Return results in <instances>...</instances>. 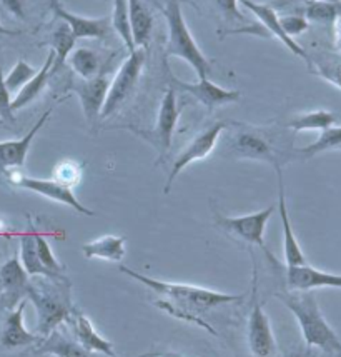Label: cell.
Listing matches in <instances>:
<instances>
[{
	"label": "cell",
	"mask_w": 341,
	"mask_h": 357,
	"mask_svg": "<svg viewBox=\"0 0 341 357\" xmlns=\"http://www.w3.org/2000/svg\"><path fill=\"white\" fill-rule=\"evenodd\" d=\"M120 272L127 274L129 278L138 280L143 286L152 289L155 294H159V299L155 301L157 307L170 314L172 317L180 319V321L191 322L197 324L202 329L207 331L213 335H219L213 327L205 322L200 314L210 311V309L220 307V305H227L232 303H241L245 299L243 294H225V292L212 291V289L190 286V284H175L165 282V280L152 279L148 275L140 274L127 266L118 267Z\"/></svg>",
	"instance_id": "cell-1"
},
{
	"label": "cell",
	"mask_w": 341,
	"mask_h": 357,
	"mask_svg": "<svg viewBox=\"0 0 341 357\" xmlns=\"http://www.w3.org/2000/svg\"><path fill=\"white\" fill-rule=\"evenodd\" d=\"M27 299L32 301L37 312V333L47 337L63 322L70 321L75 307L72 303V284L67 278H44L37 275L31 279Z\"/></svg>",
	"instance_id": "cell-2"
},
{
	"label": "cell",
	"mask_w": 341,
	"mask_h": 357,
	"mask_svg": "<svg viewBox=\"0 0 341 357\" xmlns=\"http://www.w3.org/2000/svg\"><path fill=\"white\" fill-rule=\"evenodd\" d=\"M276 296L295 316L306 347L322 349L328 354H336L341 357V339L323 316L313 291H288L280 292Z\"/></svg>",
	"instance_id": "cell-3"
},
{
	"label": "cell",
	"mask_w": 341,
	"mask_h": 357,
	"mask_svg": "<svg viewBox=\"0 0 341 357\" xmlns=\"http://www.w3.org/2000/svg\"><path fill=\"white\" fill-rule=\"evenodd\" d=\"M161 12L167 20L168 31L167 47H165L167 57L182 59L195 70L198 79H207L212 72V61L200 50L197 40L191 36L183 17L180 0H167Z\"/></svg>",
	"instance_id": "cell-4"
},
{
	"label": "cell",
	"mask_w": 341,
	"mask_h": 357,
	"mask_svg": "<svg viewBox=\"0 0 341 357\" xmlns=\"http://www.w3.org/2000/svg\"><path fill=\"white\" fill-rule=\"evenodd\" d=\"M145 59H147V50L135 49L123 61L120 69L115 74V77L110 80L109 93H106L104 109H102L100 121H105V119L115 116L129 102L136 84H138L140 75L143 72Z\"/></svg>",
	"instance_id": "cell-5"
},
{
	"label": "cell",
	"mask_w": 341,
	"mask_h": 357,
	"mask_svg": "<svg viewBox=\"0 0 341 357\" xmlns=\"http://www.w3.org/2000/svg\"><path fill=\"white\" fill-rule=\"evenodd\" d=\"M251 311L248 316V347L253 357H271L276 351V341L273 335L270 319L263 311L258 299V271L253 264V279H251Z\"/></svg>",
	"instance_id": "cell-6"
},
{
	"label": "cell",
	"mask_w": 341,
	"mask_h": 357,
	"mask_svg": "<svg viewBox=\"0 0 341 357\" xmlns=\"http://www.w3.org/2000/svg\"><path fill=\"white\" fill-rule=\"evenodd\" d=\"M227 122H215L210 127L202 130L198 135H195L193 139L187 144L185 149L177 155V159L173 160L172 169H170L167 184H165L164 192L168 194L170 189H172V184L175 178L180 176L183 169L189 167L190 164L197 162V160H202L205 157H208L213 152V149L216 147V142H219L221 132L227 129Z\"/></svg>",
	"instance_id": "cell-7"
},
{
	"label": "cell",
	"mask_w": 341,
	"mask_h": 357,
	"mask_svg": "<svg viewBox=\"0 0 341 357\" xmlns=\"http://www.w3.org/2000/svg\"><path fill=\"white\" fill-rule=\"evenodd\" d=\"M275 212V206L267 207V209L255 212V214L238 215V218H225V215H216L215 220L223 231L232 236L238 237L250 245H258L267 252L268 259H273L270 250L265 245V229L271 214Z\"/></svg>",
	"instance_id": "cell-8"
},
{
	"label": "cell",
	"mask_w": 341,
	"mask_h": 357,
	"mask_svg": "<svg viewBox=\"0 0 341 357\" xmlns=\"http://www.w3.org/2000/svg\"><path fill=\"white\" fill-rule=\"evenodd\" d=\"M8 181H10V184H14L15 187H20V189L31 190V192H35L38 195H42V197L50 199V201L68 206L70 209L79 212V214L95 215V212L87 209V207L77 199L72 187L63 185L61 182L54 181V178H37L24 176V174L20 172H8Z\"/></svg>",
	"instance_id": "cell-9"
},
{
	"label": "cell",
	"mask_w": 341,
	"mask_h": 357,
	"mask_svg": "<svg viewBox=\"0 0 341 357\" xmlns=\"http://www.w3.org/2000/svg\"><path fill=\"white\" fill-rule=\"evenodd\" d=\"M230 151L240 159L262 160L273 167H281L280 155L271 146L270 139L255 127L240 126V129L230 137Z\"/></svg>",
	"instance_id": "cell-10"
},
{
	"label": "cell",
	"mask_w": 341,
	"mask_h": 357,
	"mask_svg": "<svg viewBox=\"0 0 341 357\" xmlns=\"http://www.w3.org/2000/svg\"><path fill=\"white\" fill-rule=\"evenodd\" d=\"M165 75L168 79V87L175 89V91H182L190 93L193 99H197L200 104L207 107L208 112H213L216 107L221 105L233 104L240 99V92L232 91V89H225L216 86L210 79H198V82H183V80L177 79L168 69V63L165 62Z\"/></svg>",
	"instance_id": "cell-11"
},
{
	"label": "cell",
	"mask_w": 341,
	"mask_h": 357,
	"mask_svg": "<svg viewBox=\"0 0 341 357\" xmlns=\"http://www.w3.org/2000/svg\"><path fill=\"white\" fill-rule=\"evenodd\" d=\"M178 117H180V109H178L177 91L168 87L161 97L159 116H157V124L148 132H140L148 142L159 152L160 159L167 155V152L172 147V140L175 129H177Z\"/></svg>",
	"instance_id": "cell-12"
},
{
	"label": "cell",
	"mask_w": 341,
	"mask_h": 357,
	"mask_svg": "<svg viewBox=\"0 0 341 357\" xmlns=\"http://www.w3.org/2000/svg\"><path fill=\"white\" fill-rule=\"evenodd\" d=\"M31 275L24 269L19 256H12L0 266V307L12 311L19 303L27 299V289Z\"/></svg>",
	"instance_id": "cell-13"
},
{
	"label": "cell",
	"mask_w": 341,
	"mask_h": 357,
	"mask_svg": "<svg viewBox=\"0 0 341 357\" xmlns=\"http://www.w3.org/2000/svg\"><path fill=\"white\" fill-rule=\"evenodd\" d=\"M49 6L57 19L70 27L75 39H97L104 40L112 32L110 17H84L67 10L61 0H49Z\"/></svg>",
	"instance_id": "cell-14"
},
{
	"label": "cell",
	"mask_w": 341,
	"mask_h": 357,
	"mask_svg": "<svg viewBox=\"0 0 341 357\" xmlns=\"http://www.w3.org/2000/svg\"><path fill=\"white\" fill-rule=\"evenodd\" d=\"M110 87V77L106 74H99L90 80H77L70 84V89L79 96L80 105H82L85 121L88 126H95L100 121L102 109H104L106 93Z\"/></svg>",
	"instance_id": "cell-15"
},
{
	"label": "cell",
	"mask_w": 341,
	"mask_h": 357,
	"mask_svg": "<svg viewBox=\"0 0 341 357\" xmlns=\"http://www.w3.org/2000/svg\"><path fill=\"white\" fill-rule=\"evenodd\" d=\"M240 3L257 17L258 24L265 29L268 36H273L275 39H278L281 44L287 47L290 52L295 54L296 57L303 59L308 66H311V59L308 57V54L305 52L303 47L296 44L295 39H292V37H288L287 33L283 32V29H281L280 25V15L276 14V10L270 6V3H258L253 2V0H240Z\"/></svg>",
	"instance_id": "cell-16"
},
{
	"label": "cell",
	"mask_w": 341,
	"mask_h": 357,
	"mask_svg": "<svg viewBox=\"0 0 341 357\" xmlns=\"http://www.w3.org/2000/svg\"><path fill=\"white\" fill-rule=\"evenodd\" d=\"M287 286L288 291H315L322 287L341 289V275L319 271L317 267L303 264L287 267Z\"/></svg>",
	"instance_id": "cell-17"
},
{
	"label": "cell",
	"mask_w": 341,
	"mask_h": 357,
	"mask_svg": "<svg viewBox=\"0 0 341 357\" xmlns=\"http://www.w3.org/2000/svg\"><path fill=\"white\" fill-rule=\"evenodd\" d=\"M275 171H276V177H278V212H280L281 225H283L285 264H287V267L308 264V262H306L305 254H303V249H301L300 242H298L295 232H293L292 220H290L287 197H285V184H283V174H281V167H275Z\"/></svg>",
	"instance_id": "cell-18"
},
{
	"label": "cell",
	"mask_w": 341,
	"mask_h": 357,
	"mask_svg": "<svg viewBox=\"0 0 341 357\" xmlns=\"http://www.w3.org/2000/svg\"><path fill=\"white\" fill-rule=\"evenodd\" d=\"M25 305H27V299L19 303L15 309L8 311L2 333H0V346L6 347V349H19V347L31 346V344H38L42 341L40 335L32 334L24 324Z\"/></svg>",
	"instance_id": "cell-19"
},
{
	"label": "cell",
	"mask_w": 341,
	"mask_h": 357,
	"mask_svg": "<svg viewBox=\"0 0 341 357\" xmlns=\"http://www.w3.org/2000/svg\"><path fill=\"white\" fill-rule=\"evenodd\" d=\"M50 114H52V109L45 110V112L40 116V119H38L35 124L32 126V129L29 130L22 139L3 140V142H0V165H2V167L6 169L24 167L25 159H27L29 151H31L33 139H35L38 130L45 126L47 119L50 117Z\"/></svg>",
	"instance_id": "cell-20"
},
{
	"label": "cell",
	"mask_w": 341,
	"mask_h": 357,
	"mask_svg": "<svg viewBox=\"0 0 341 357\" xmlns=\"http://www.w3.org/2000/svg\"><path fill=\"white\" fill-rule=\"evenodd\" d=\"M68 324H72V327H74L77 342H79L84 349L92 352V354H102L106 357L115 356L113 344L106 341L105 337H102V335L95 331V327H93L90 319L84 316L82 312L75 311L74 316L68 321Z\"/></svg>",
	"instance_id": "cell-21"
},
{
	"label": "cell",
	"mask_w": 341,
	"mask_h": 357,
	"mask_svg": "<svg viewBox=\"0 0 341 357\" xmlns=\"http://www.w3.org/2000/svg\"><path fill=\"white\" fill-rule=\"evenodd\" d=\"M54 61H55V54L54 50H50L49 55H47L45 62L42 63L40 69L37 70V74L33 75V77L15 93L14 99H12V110H14V112L27 107V105H31L32 102L35 100L42 92H44L45 86L49 84L50 77H52Z\"/></svg>",
	"instance_id": "cell-22"
},
{
	"label": "cell",
	"mask_w": 341,
	"mask_h": 357,
	"mask_svg": "<svg viewBox=\"0 0 341 357\" xmlns=\"http://www.w3.org/2000/svg\"><path fill=\"white\" fill-rule=\"evenodd\" d=\"M129 3V19L132 29V39L135 49L147 50L153 32V15L142 0H127Z\"/></svg>",
	"instance_id": "cell-23"
},
{
	"label": "cell",
	"mask_w": 341,
	"mask_h": 357,
	"mask_svg": "<svg viewBox=\"0 0 341 357\" xmlns=\"http://www.w3.org/2000/svg\"><path fill=\"white\" fill-rule=\"evenodd\" d=\"M38 354L55 357H93L92 352L84 349L79 342L62 334L61 329H54L47 337H42L38 342Z\"/></svg>",
	"instance_id": "cell-24"
},
{
	"label": "cell",
	"mask_w": 341,
	"mask_h": 357,
	"mask_svg": "<svg viewBox=\"0 0 341 357\" xmlns=\"http://www.w3.org/2000/svg\"><path fill=\"white\" fill-rule=\"evenodd\" d=\"M125 242L123 236H109L99 237V239L87 242L82 245V254L85 259H100V261L120 262L125 257Z\"/></svg>",
	"instance_id": "cell-25"
},
{
	"label": "cell",
	"mask_w": 341,
	"mask_h": 357,
	"mask_svg": "<svg viewBox=\"0 0 341 357\" xmlns=\"http://www.w3.org/2000/svg\"><path fill=\"white\" fill-rule=\"evenodd\" d=\"M35 227H33L31 218H29V229L24 234H20V262H22L24 269L31 278H37V275H44V278H65V275H54L52 272L47 271L42 266L40 259L37 254V244H35Z\"/></svg>",
	"instance_id": "cell-26"
},
{
	"label": "cell",
	"mask_w": 341,
	"mask_h": 357,
	"mask_svg": "<svg viewBox=\"0 0 341 357\" xmlns=\"http://www.w3.org/2000/svg\"><path fill=\"white\" fill-rule=\"evenodd\" d=\"M74 74L82 80H90L102 74L100 55L87 47H77L67 59Z\"/></svg>",
	"instance_id": "cell-27"
},
{
	"label": "cell",
	"mask_w": 341,
	"mask_h": 357,
	"mask_svg": "<svg viewBox=\"0 0 341 357\" xmlns=\"http://www.w3.org/2000/svg\"><path fill=\"white\" fill-rule=\"evenodd\" d=\"M75 42H77L75 36L72 33L70 27H68L67 24L61 22L57 27L54 29L52 36H50V40H49L50 50H54V54H55V61L52 66V75L57 74V72L63 67V63L67 62L68 55H70L72 50L75 49Z\"/></svg>",
	"instance_id": "cell-28"
},
{
	"label": "cell",
	"mask_w": 341,
	"mask_h": 357,
	"mask_svg": "<svg viewBox=\"0 0 341 357\" xmlns=\"http://www.w3.org/2000/svg\"><path fill=\"white\" fill-rule=\"evenodd\" d=\"M336 121H338V117H336L335 112H330V110L325 109H318L293 117L292 121L288 122V127L293 132H303V130H319V132H322V130L328 129V127L335 126Z\"/></svg>",
	"instance_id": "cell-29"
},
{
	"label": "cell",
	"mask_w": 341,
	"mask_h": 357,
	"mask_svg": "<svg viewBox=\"0 0 341 357\" xmlns=\"http://www.w3.org/2000/svg\"><path fill=\"white\" fill-rule=\"evenodd\" d=\"M110 25H112V31H115V33L122 39L123 45L129 50V54L134 52L135 45L134 39H132L129 3H127V0H113V10L112 15H110Z\"/></svg>",
	"instance_id": "cell-30"
},
{
	"label": "cell",
	"mask_w": 341,
	"mask_h": 357,
	"mask_svg": "<svg viewBox=\"0 0 341 357\" xmlns=\"http://www.w3.org/2000/svg\"><path fill=\"white\" fill-rule=\"evenodd\" d=\"M333 149H341V126H331L328 129L322 130L319 137L313 144H310V146L300 149L298 154L303 155L305 159H311V157L326 151H333Z\"/></svg>",
	"instance_id": "cell-31"
},
{
	"label": "cell",
	"mask_w": 341,
	"mask_h": 357,
	"mask_svg": "<svg viewBox=\"0 0 341 357\" xmlns=\"http://www.w3.org/2000/svg\"><path fill=\"white\" fill-rule=\"evenodd\" d=\"M341 14V3L317 2V0H306L305 19L308 22L317 24H333L335 19Z\"/></svg>",
	"instance_id": "cell-32"
},
{
	"label": "cell",
	"mask_w": 341,
	"mask_h": 357,
	"mask_svg": "<svg viewBox=\"0 0 341 357\" xmlns=\"http://www.w3.org/2000/svg\"><path fill=\"white\" fill-rule=\"evenodd\" d=\"M37 70L38 69L31 66L27 61H24V59L17 61L15 66L12 67V70L6 75V86L8 89V92H19L20 89L37 74Z\"/></svg>",
	"instance_id": "cell-33"
},
{
	"label": "cell",
	"mask_w": 341,
	"mask_h": 357,
	"mask_svg": "<svg viewBox=\"0 0 341 357\" xmlns=\"http://www.w3.org/2000/svg\"><path fill=\"white\" fill-rule=\"evenodd\" d=\"M35 244H37L38 259H40L42 266H44L47 271L52 272L54 275H65L63 274V272H65V266L61 264V262H58V259L54 256L52 248H50V244L47 242L44 234H40V232L35 234Z\"/></svg>",
	"instance_id": "cell-34"
},
{
	"label": "cell",
	"mask_w": 341,
	"mask_h": 357,
	"mask_svg": "<svg viewBox=\"0 0 341 357\" xmlns=\"http://www.w3.org/2000/svg\"><path fill=\"white\" fill-rule=\"evenodd\" d=\"M80 177H82V165L74 160H62L61 164L55 165L52 178L67 187H74L80 182Z\"/></svg>",
	"instance_id": "cell-35"
},
{
	"label": "cell",
	"mask_w": 341,
	"mask_h": 357,
	"mask_svg": "<svg viewBox=\"0 0 341 357\" xmlns=\"http://www.w3.org/2000/svg\"><path fill=\"white\" fill-rule=\"evenodd\" d=\"M315 74L341 91V59L328 62H315Z\"/></svg>",
	"instance_id": "cell-36"
},
{
	"label": "cell",
	"mask_w": 341,
	"mask_h": 357,
	"mask_svg": "<svg viewBox=\"0 0 341 357\" xmlns=\"http://www.w3.org/2000/svg\"><path fill=\"white\" fill-rule=\"evenodd\" d=\"M280 25L288 37L295 39L296 36L308 31L310 22L303 15H283L280 17Z\"/></svg>",
	"instance_id": "cell-37"
},
{
	"label": "cell",
	"mask_w": 341,
	"mask_h": 357,
	"mask_svg": "<svg viewBox=\"0 0 341 357\" xmlns=\"http://www.w3.org/2000/svg\"><path fill=\"white\" fill-rule=\"evenodd\" d=\"M0 117L7 122H14V110H12V97L6 86V75L0 67Z\"/></svg>",
	"instance_id": "cell-38"
},
{
	"label": "cell",
	"mask_w": 341,
	"mask_h": 357,
	"mask_svg": "<svg viewBox=\"0 0 341 357\" xmlns=\"http://www.w3.org/2000/svg\"><path fill=\"white\" fill-rule=\"evenodd\" d=\"M215 3L227 20H238V22L241 24H248L246 17L243 15L240 8H238L240 0H215Z\"/></svg>",
	"instance_id": "cell-39"
},
{
	"label": "cell",
	"mask_w": 341,
	"mask_h": 357,
	"mask_svg": "<svg viewBox=\"0 0 341 357\" xmlns=\"http://www.w3.org/2000/svg\"><path fill=\"white\" fill-rule=\"evenodd\" d=\"M0 6L6 8L10 15L17 17V19H25L24 0H0Z\"/></svg>",
	"instance_id": "cell-40"
},
{
	"label": "cell",
	"mask_w": 341,
	"mask_h": 357,
	"mask_svg": "<svg viewBox=\"0 0 341 357\" xmlns=\"http://www.w3.org/2000/svg\"><path fill=\"white\" fill-rule=\"evenodd\" d=\"M331 25H333V45L335 49L341 54V14L336 17L335 22Z\"/></svg>",
	"instance_id": "cell-41"
},
{
	"label": "cell",
	"mask_w": 341,
	"mask_h": 357,
	"mask_svg": "<svg viewBox=\"0 0 341 357\" xmlns=\"http://www.w3.org/2000/svg\"><path fill=\"white\" fill-rule=\"evenodd\" d=\"M283 357H313V352H311L310 347H300V349H292L287 351L283 354Z\"/></svg>",
	"instance_id": "cell-42"
},
{
	"label": "cell",
	"mask_w": 341,
	"mask_h": 357,
	"mask_svg": "<svg viewBox=\"0 0 341 357\" xmlns=\"http://www.w3.org/2000/svg\"><path fill=\"white\" fill-rule=\"evenodd\" d=\"M138 357H183V356L177 354V352H148V354H142Z\"/></svg>",
	"instance_id": "cell-43"
},
{
	"label": "cell",
	"mask_w": 341,
	"mask_h": 357,
	"mask_svg": "<svg viewBox=\"0 0 341 357\" xmlns=\"http://www.w3.org/2000/svg\"><path fill=\"white\" fill-rule=\"evenodd\" d=\"M20 31H12V29H7L6 25L0 24V36H19Z\"/></svg>",
	"instance_id": "cell-44"
},
{
	"label": "cell",
	"mask_w": 341,
	"mask_h": 357,
	"mask_svg": "<svg viewBox=\"0 0 341 357\" xmlns=\"http://www.w3.org/2000/svg\"><path fill=\"white\" fill-rule=\"evenodd\" d=\"M317 2H328V3H341V0H317Z\"/></svg>",
	"instance_id": "cell-45"
},
{
	"label": "cell",
	"mask_w": 341,
	"mask_h": 357,
	"mask_svg": "<svg viewBox=\"0 0 341 357\" xmlns=\"http://www.w3.org/2000/svg\"><path fill=\"white\" fill-rule=\"evenodd\" d=\"M0 289H2V286H0Z\"/></svg>",
	"instance_id": "cell-46"
},
{
	"label": "cell",
	"mask_w": 341,
	"mask_h": 357,
	"mask_svg": "<svg viewBox=\"0 0 341 357\" xmlns=\"http://www.w3.org/2000/svg\"><path fill=\"white\" fill-rule=\"evenodd\" d=\"M113 357H117V356H113Z\"/></svg>",
	"instance_id": "cell-47"
},
{
	"label": "cell",
	"mask_w": 341,
	"mask_h": 357,
	"mask_svg": "<svg viewBox=\"0 0 341 357\" xmlns=\"http://www.w3.org/2000/svg\"><path fill=\"white\" fill-rule=\"evenodd\" d=\"M340 151H341V149H340Z\"/></svg>",
	"instance_id": "cell-48"
}]
</instances>
